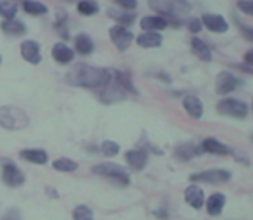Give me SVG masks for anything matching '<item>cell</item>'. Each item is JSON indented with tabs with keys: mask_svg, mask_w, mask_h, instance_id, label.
<instances>
[{
	"mask_svg": "<svg viewBox=\"0 0 253 220\" xmlns=\"http://www.w3.org/2000/svg\"><path fill=\"white\" fill-rule=\"evenodd\" d=\"M110 71L102 69V67L86 66V64H76L73 69L67 73L66 79L73 86L80 88H102L109 81Z\"/></svg>",
	"mask_w": 253,
	"mask_h": 220,
	"instance_id": "6da1fadb",
	"label": "cell"
},
{
	"mask_svg": "<svg viewBox=\"0 0 253 220\" xmlns=\"http://www.w3.org/2000/svg\"><path fill=\"white\" fill-rule=\"evenodd\" d=\"M127 93H136L129 76L119 71H110V77L102 88H98V100L103 104H117L127 97Z\"/></svg>",
	"mask_w": 253,
	"mask_h": 220,
	"instance_id": "7a4b0ae2",
	"label": "cell"
},
{
	"mask_svg": "<svg viewBox=\"0 0 253 220\" xmlns=\"http://www.w3.org/2000/svg\"><path fill=\"white\" fill-rule=\"evenodd\" d=\"M30 117L21 107L16 105H5L0 107V127L7 131H21L28 127Z\"/></svg>",
	"mask_w": 253,
	"mask_h": 220,
	"instance_id": "3957f363",
	"label": "cell"
},
{
	"mask_svg": "<svg viewBox=\"0 0 253 220\" xmlns=\"http://www.w3.org/2000/svg\"><path fill=\"white\" fill-rule=\"evenodd\" d=\"M150 7L155 12L162 14V17H179L190 14L191 5L188 0H150Z\"/></svg>",
	"mask_w": 253,
	"mask_h": 220,
	"instance_id": "277c9868",
	"label": "cell"
},
{
	"mask_svg": "<svg viewBox=\"0 0 253 220\" xmlns=\"http://www.w3.org/2000/svg\"><path fill=\"white\" fill-rule=\"evenodd\" d=\"M93 174L107 177V179L119 184V186H127L129 184V174L117 164H98L93 167Z\"/></svg>",
	"mask_w": 253,
	"mask_h": 220,
	"instance_id": "5b68a950",
	"label": "cell"
},
{
	"mask_svg": "<svg viewBox=\"0 0 253 220\" xmlns=\"http://www.w3.org/2000/svg\"><path fill=\"white\" fill-rule=\"evenodd\" d=\"M217 110L222 115L236 117V119H245L248 115L247 104L241 100H236V98H224V100H220L219 105H217Z\"/></svg>",
	"mask_w": 253,
	"mask_h": 220,
	"instance_id": "8992f818",
	"label": "cell"
},
{
	"mask_svg": "<svg viewBox=\"0 0 253 220\" xmlns=\"http://www.w3.org/2000/svg\"><path fill=\"white\" fill-rule=\"evenodd\" d=\"M191 183H207V184H222L231 181V172L222 169H210L203 170V172H197L190 176Z\"/></svg>",
	"mask_w": 253,
	"mask_h": 220,
	"instance_id": "52a82bcc",
	"label": "cell"
},
{
	"mask_svg": "<svg viewBox=\"0 0 253 220\" xmlns=\"http://www.w3.org/2000/svg\"><path fill=\"white\" fill-rule=\"evenodd\" d=\"M109 37L110 40L114 41V45H116L117 48H119L121 52L127 50L129 48V45L133 43V33H131L129 30H126L124 26H114L109 30Z\"/></svg>",
	"mask_w": 253,
	"mask_h": 220,
	"instance_id": "ba28073f",
	"label": "cell"
},
{
	"mask_svg": "<svg viewBox=\"0 0 253 220\" xmlns=\"http://www.w3.org/2000/svg\"><path fill=\"white\" fill-rule=\"evenodd\" d=\"M2 183L9 187H19L24 184V174L14 164H5L2 167Z\"/></svg>",
	"mask_w": 253,
	"mask_h": 220,
	"instance_id": "9c48e42d",
	"label": "cell"
},
{
	"mask_svg": "<svg viewBox=\"0 0 253 220\" xmlns=\"http://www.w3.org/2000/svg\"><path fill=\"white\" fill-rule=\"evenodd\" d=\"M238 84H240V79H238L234 74L224 71V73H220L219 76H217L215 90H217V93H219V95H229L231 91L236 90Z\"/></svg>",
	"mask_w": 253,
	"mask_h": 220,
	"instance_id": "30bf717a",
	"label": "cell"
},
{
	"mask_svg": "<svg viewBox=\"0 0 253 220\" xmlns=\"http://www.w3.org/2000/svg\"><path fill=\"white\" fill-rule=\"evenodd\" d=\"M200 21L203 26L212 31V33H226L227 28H229L226 19H224L222 16H217V14H203L200 17Z\"/></svg>",
	"mask_w": 253,
	"mask_h": 220,
	"instance_id": "8fae6325",
	"label": "cell"
},
{
	"mask_svg": "<svg viewBox=\"0 0 253 220\" xmlns=\"http://www.w3.org/2000/svg\"><path fill=\"white\" fill-rule=\"evenodd\" d=\"M21 55L26 62L30 64H40L42 55H40V45L35 40H26L21 43Z\"/></svg>",
	"mask_w": 253,
	"mask_h": 220,
	"instance_id": "7c38bea8",
	"label": "cell"
},
{
	"mask_svg": "<svg viewBox=\"0 0 253 220\" xmlns=\"http://www.w3.org/2000/svg\"><path fill=\"white\" fill-rule=\"evenodd\" d=\"M126 162L131 169L140 172V170L145 169V165H147V162H148L147 150H143V148H140V150H129L126 153Z\"/></svg>",
	"mask_w": 253,
	"mask_h": 220,
	"instance_id": "4fadbf2b",
	"label": "cell"
},
{
	"mask_svg": "<svg viewBox=\"0 0 253 220\" xmlns=\"http://www.w3.org/2000/svg\"><path fill=\"white\" fill-rule=\"evenodd\" d=\"M184 200H186V203L190 205V207H193L195 210H200L203 207V201H205V194H203L202 187L191 184V186H188L186 191H184Z\"/></svg>",
	"mask_w": 253,
	"mask_h": 220,
	"instance_id": "5bb4252c",
	"label": "cell"
},
{
	"mask_svg": "<svg viewBox=\"0 0 253 220\" xmlns=\"http://www.w3.org/2000/svg\"><path fill=\"white\" fill-rule=\"evenodd\" d=\"M183 107L188 112V115L193 117V119H200L203 113V104L200 98L195 97V95H186L183 100Z\"/></svg>",
	"mask_w": 253,
	"mask_h": 220,
	"instance_id": "9a60e30c",
	"label": "cell"
},
{
	"mask_svg": "<svg viewBox=\"0 0 253 220\" xmlns=\"http://www.w3.org/2000/svg\"><path fill=\"white\" fill-rule=\"evenodd\" d=\"M169 26V21L162 16H148L141 19V28L145 31H152V33H157V31H162Z\"/></svg>",
	"mask_w": 253,
	"mask_h": 220,
	"instance_id": "2e32d148",
	"label": "cell"
},
{
	"mask_svg": "<svg viewBox=\"0 0 253 220\" xmlns=\"http://www.w3.org/2000/svg\"><path fill=\"white\" fill-rule=\"evenodd\" d=\"M19 157L26 162H33L37 165H45L48 162V155L47 151L40 150V148H28V150H23L19 153Z\"/></svg>",
	"mask_w": 253,
	"mask_h": 220,
	"instance_id": "e0dca14e",
	"label": "cell"
},
{
	"mask_svg": "<svg viewBox=\"0 0 253 220\" xmlns=\"http://www.w3.org/2000/svg\"><path fill=\"white\" fill-rule=\"evenodd\" d=\"M200 148L205 153H212V155H229L231 153L229 148L220 143V141H217L215 138H207V140H203Z\"/></svg>",
	"mask_w": 253,
	"mask_h": 220,
	"instance_id": "ac0fdd59",
	"label": "cell"
},
{
	"mask_svg": "<svg viewBox=\"0 0 253 220\" xmlns=\"http://www.w3.org/2000/svg\"><path fill=\"white\" fill-rule=\"evenodd\" d=\"M52 57L57 60L59 64H69L74 59V52L73 48H69L66 43H57L52 48Z\"/></svg>",
	"mask_w": 253,
	"mask_h": 220,
	"instance_id": "d6986e66",
	"label": "cell"
},
{
	"mask_svg": "<svg viewBox=\"0 0 253 220\" xmlns=\"http://www.w3.org/2000/svg\"><path fill=\"white\" fill-rule=\"evenodd\" d=\"M224 205H226V198H224V194L215 193L207 200V212H209V215H212V217H217V215L222 214Z\"/></svg>",
	"mask_w": 253,
	"mask_h": 220,
	"instance_id": "ffe728a7",
	"label": "cell"
},
{
	"mask_svg": "<svg viewBox=\"0 0 253 220\" xmlns=\"http://www.w3.org/2000/svg\"><path fill=\"white\" fill-rule=\"evenodd\" d=\"M136 43L143 48H155L162 45V37L159 33H152V31H145L143 35H140L136 40Z\"/></svg>",
	"mask_w": 253,
	"mask_h": 220,
	"instance_id": "44dd1931",
	"label": "cell"
},
{
	"mask_svg": "<svg viewBox=\"0 0 253 220\" xmlns=\"http://www.w3.org/2000/svg\"><path fill=\"white\" fill-rule=\"evenodd\" d=\"M191 50L193 54L198 57V59L205 60V62H210L212 60V50L209 48V45L205 41H202L200 38H193L191 40Z\"/></svg>",
	"mask_w": 253,
	"mask_h": 220,
	"instance_id": "7402d4cb",
	"label": "cell"
},
{
	"mask_svg": "<svg viewBox=\"0 0 253 220\" xmlns=\"http://www.w3.org/2000/svg\"><path fill=\"white\" fill-rule=\"evenodd\" d=\"M74 47H76V52L81 55H88L93 52V41L88 35L80 33L76 38H74Z\"/></svg>",
	"mask_w": 253,
	"mask_h": 220,
	"instance_id": "603a6c76",
	"label": "cell"
},
{
	"mask_svg": "<svg viewBox=\"0 0 253 220\" xmlns=\"http://www.w3.org/2000/svg\"><path fill=\"white\" fill-rule=\"evenodd\" d=\"M0 28H2L3 33L12 35V37H21V35H24V31H26L24 24L16 19H5L2 24H0Z\"/></svg>",
	"mask_w": 253,
	"mask_h": 220,
	"instance_id": "cb8c5ba5",
	"label": "cell"
},
{
	"mask_svg": "<svg viewBox=\"0 0 253 220\" xmlns=\"http://www.w3.org/2000/svg\"><path fill=\"white\" fill-rule=\"evenodd\" d=\"M197 148L193 147V145H181V147L176 148V151H174V155H176L177 160L181 162H186V160H191V158L197 155Z\"/></svg>",
	"mask_w": 253,
	"mask_h": 220,
	"instance_id": "d4e9b609",
	"label": "cell"
},
{
	"mask_svg": "<svg viewBox=\"0 0 253 220\" xmlns=\"http://www.w3.org/2000/svg\"><path fill=\"white\" fill-rule=\"evenodd\" d=\"M23 7H24V10H26L28 14H31V16H42V14H45L48 10L47 5L37 2V0H24Z\"/></svg>",
	"mask_w": 253,
	"mask_h": 220,
	"instance_id": "484cf974",
	"label": "cell"
},
{
	"mask_svg": "<svg viewBox=\"0 0 253 220\" xmlns=\"http://www.w3.org/2000/svg\"><path fill=\"white\" fill-rule=\"evenodd\" d=\"M17 14V5L10 0H0V16L5 19H14Z\"/></svg>",
	"mask_w": 253,
	"mask_h": 220,
	"instance_id": "4316f807",
	"label": "cell"
},
{
	"mask_svg": "<svg viewBox=\"0 0 253 220\" xmlns=\"http://www.w3.org/2000/svg\"><path fill=\"white\" fill-rule=\"evenodd\" d=\"M53 169L59 170V172H74L78 169V164L71 158H57L53 162Z\"/></svg>",
	"mask_w": 253,
	"mask_h": 220,
	"instance_id": "83f0119b",
	"label": "cell"
},
{
	"mask_svg": "<svg viewBox=\"0 0 253 220\" xmlns=\"http://www.w3.org/2000/svg\"><path fill=\"white\" fill-rule=\"evenodd\" d=\"M98 10V3L95 0H81L78 3V12L83 14V16H93Z\"/></svg>",
	"mask_w": 253,
	"mask_h": 220,
	"instance_id": "f1b7e54d",
	"label": "cell"
},
{
	"mask_svg": "<svg viewBox=\"0 0 253 220\" xmlns=\"http://www.w3.org/2000/svg\"><path fill=\"white\" fill-rule=\"evenodd\" d=\"M110 17L119 21V26H129L134 23V14H126V12H117V10H109Z\"/></svg>",
	"mask_w": 253,
	"mask_h": 220,
	"instance_id": "f546056e",
	"label": "cell"
},
{
	"mask_svg": "<svg viewBox=\"0 0 253 220\" xmlns=\"http://www.w3.org/2000/svg\"><path fill=\"white\" fill-rule=\"evenodd\" d=\"M74 220H93V212L86 207V205H78L73 212Z\"/></svg>",
	"mask_w": 253,
	"mask_h": 220,
	"instance_id": "4dcf8cb0",
	"label": "cell"
},
{
	"mask_svg": "<svg viewBox=\"0 0 253 220\" xmlns=\"http://www.w3.org/2000/svg\"><path fill=\"white\" fill-rule=\"evenodd\" d=\"M55 30L59 31V35L62 38H67V14L66 12H62L60 10L59 12V16H57V19H55Z\"/></svg>",
	"mask_w": 253,
	"mask_h": 220,
	"instance_id": "1f68e13d",
	"label": "cell"
},
{
	"mask_svg": "<svg viewBox=\"0 0 253 220\" xmlns=\"http://www.w3.org/2000/svg\"><path fill=\"white\" fill-rule=\"evenodd\" d=\"M102 153L105 155V157H116L117 153H119V145L114 143V141H103L102 143Z\"/></svg>",
	"mask_w": 253,
	"mask_h": 220,
	"instance_id": "d6a6232c",
	"label": "cell"
},
{
	"mask_svg": "<svg viewBox=\"0 0 253 220\" xmlns=\"http://www.w3.org/2000/svg\"><path fill=\"white\" fill-rule=\"evenodd\" d=\"M202 26L203 24L198 17H190V19H188V30H190L191 33H200Z\"/></svg>",
	"mask_w": 253,
	"mask_h": 220,
	"instance_id": "836d02e7",
	"label": "cell"
},
{
	"mask_svg": "<svg viewBox=\"0 0 253 220\" xmlns=\"http://www.w3.org/2000/svg\"><path fill=\"white\" fill-rule=\"evenodd\" d=\"M238 9L243 10L248 16H253V0H240L238 2Z\"/></svg>",
	"mask_w": 253,
	"mask_h": 220,
	"instance_id": "e575fe53",
	"label": "cell"
},
{
	"mask_svg": "<svg viewBox=\"0 0 253 220\" xmlns=\"http://www.w3.org/2000/svg\"><path fill=\"white\" fill-rule=\"evenodd\" d=\"M0 220H23L21 219V212L16 210V208H10V210H7L5 214L2 215V219Z\"/></svg>",
	"mask_w": 253,
	"mask_h": 220,
	"instance_id": "d590c367",
	"label": "cell"
},
{
	"mask_svg": "<svg viewBox=\"0 0 253 220\" xmlns=\"http://www.w3.org/2000/svg\"><path fill=\"white\" fill-rule=\"evenodd\" d=\"M116 2L126 10H133V9H136V5H138L136 0H116Z\"/></svg>",
	"mask_w": 253,
	"mask_h": 220,
	"instance_id": "8d00e7d4",
	"label": "cell"
},
{
	"mask_svg": "<svg viewBox=\"0 0 253 220\" xmlns=\"http://www.w3.org/2000/svg\"><path fill=\"white\" fill-rule=\"evenodd\" d=\"M240 31L248 41H253V28L252 26H245V24H240Z\"/></svg>",
	"mask_w": 253,
	"mask_h": 220,
	"instance_id": "74e56055",
	"label": "cell"
},
{
	"mask_svg": "<svg viewBox=\"0 0 253 220\" xmlns=\"http://www.w3.org/2000/svg\"><path fill=\"white\" fill-rule=\"evenodd\" d=\"M245 62L250 64V66H253V50L247 52V55H245Z\"/></svg>",
	"mask_w": 253,
	"mask_h": 220,
	"instance_id": "f35d334b",
	"label": "cell"
},
{
	"mask_svg": "<svg viewBox=\"0 0 253 220\" xmlns=\"http://www.w3.org/2000/svg\"><path fill=\"white\" fill-rule=\"evenodd\" d=\"M48 194H50L52 198H59V193H57L55 189H52V187H48Z\"/></svg>",
	"mask_w": 253,
	"mask_h": 220,
	"instance_id": "ab89813d",
	"label": "cell"
},
{
	"mask_svg": "<svg viewBox=\"0 0 253 220\" xmlns=\"http://www.w3.org/2000/svg\"><path fill=\"white\" fill-rule=\"evenodd\" d=\"M0 62H2V57H0Z\"/></svg>",
	"mask_w": 253,
	"mask_h": 220,
	"instance_id": "60d3db41",
	"label": "cell"
}]
</instances>
